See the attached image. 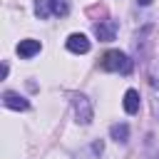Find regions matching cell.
Returning <instances> with one entry per match:
<instances>
[{"instance_id": "cell-1", "label": "cell", "mask_w": 159, "mask_h": 159, "mask_svg": "<svg viewBox=\"0 0 159 159\" xmlns=\"http://www.w3.org/2000/svg\"><path fill=\"white\" fill-rule=\"evenodd\" d=\"M99 67H102L104 72H122V75H129V72H132V60H129L124 52H119V50H109V52L102 55Z\"/></svg>"}, {"instance_id": "cell-2", "label": "cell", "mask_w": 159, "mask_h": 159, "mask_svg": "<svg viewBox=\"0 0 159 159\" xmlns=\"http://www.w3.org/2000/svg\"><path fill=\"white\" fill-rule=\"evenodd\" d=\"M72 104H75V114H77V122L80 124H89L92 122V104H89V99L84 97V94H75L72 97Z\"/></svg>"}, {"instance_id": "cell-3", "label": "cell", "mask_w": 159, "mask_h": 159, "mask_svg": "<svg viewBox=\"0 0 159 159\" xmlns=\"http://www.w3.org/2000/svg\"><path fill=\"white\" fill-rule=\"evenodd\" d=\"M67 50L75 52V55H84V52H89V40H87V35H82V32H72V35L67 37Z\"/></svg>"}, {"instance_id": "cell-4", "label": "cell", "mask_w": 159, "mask_h": 159, "mask_svg": "<svg viewBox=\"0 0 159 159\" xmlns=\"http://www.w3.org/2000/svg\"><path fill=\"white\" fill-rule=\"evenodd\" d=\"M2 104L7 107V109H17V112H25V109H30V102L25 99V97H20L17 92H5L2 94Z\"/></svg>"}, {"instance_id": "cell-5", "label": "cell", "mask_w": 159, "mask_h": 159, "mask_svg": "<svg viewBox=\"0 0 159 159\" xmlns=\"http://www.w3.org/2000/svg\"><path fill=\"white\" fill-rule=\"evenodd\" d=\"M40 50H42L40 40H20V45H17V55H20L22 60H30V57H35Z\"/></svg>"}, {"instance_id": "cell-6", "label": "cell", "mask_w": 159, "mask_h": 159, "mask_svg": "<svg viewBox=\"0 0 159 159\" xmlns=\"http://www.w3.org/2000/svg\"><path fill=\"white\" fill-rule=\"evenodd\" d=\"M114 32H117V25L114 22H97L94 25V35L102 42H112L114 40Z\"/></svg>"}, {"instance_id": "cell-7", "label": "cell", "mask_w": 159, "mask_h": 159, "mask_svg": "<svg viewBox=\"0 0 159 159\" xmlns=\"http://www.w3.org/2000/svg\"><path fill=\"white\" fill-rule=\"evenodd\" d=\"M122 104H124V112H127V114H137V112H139V92H137V89H127Z\"/></svg>"}, {"instance_id": "cell-8", "label": "cell", "mask_w": 159, "mask_h": 159, "mask_svg": "<svg viewBox=\"0 0 159 159\" xmlns=\"http://www.w3.org/2000/svg\"><path fill=\"white\" fill-rule=\"evenodd\" d=\"M109 137H112L114 142H122V144H124V142L129 139V127H127L124 122H122V124H112V127H109Z\"/></svg>"}, {"instance_id": "cell-9", "label": "cell", "mask_w": 159, "mask_h": 159, "mask_svg": "<svg viewBox=\"0 0 159 159\" xmlns=\"http://www.w3.org/2000/svg\"><path fill=\"white\" fill-rule=\"evenodd\" d=\"M35 12H37L40 20L50 17V15H52V0H37V2H35Z\"/></svg>"}, {"instance_id": "cell-10", "label": "cell", "mask_w": 159, "mask_h": 159, "mask_svg": "<svg viewBox=\"0 0 159 159\" xmlns=\"http://www.w3.org/2000/svg\"><path fill=\"white\" fill-rule=\"evenodd\" d=\"M70 12V0H52V15L65 17Z\"/></svg>"}, {"instance_id": "cell-11", "label": "cell", "mask_w": 159, "mask_h": 159, "mask_svg": "<svg viewBox=\"0 0 159 159\" xmlns=\"http://www.w3.org/2000/svg\"><path fill=\"white\" fill-rule=\"evenodd\" d=\"M154 0H137V5H152Z\"/></svg>"}]
</instances>
